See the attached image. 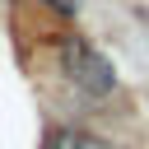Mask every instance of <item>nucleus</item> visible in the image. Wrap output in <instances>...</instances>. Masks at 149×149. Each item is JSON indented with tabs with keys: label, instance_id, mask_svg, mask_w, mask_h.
<instances>
[{
	"label": "nucleus",
	"instance_id": "1",
	"mask_svg": "<svg viewBox=\"0 0 149 149\" xmlns=\"http://www.w3.org/2000/svg\"><path fill=\"white\" fill-rule=\"evenodd\" d=\"M61 61H65V74L74 79L79 93H88V98H107V93H116V65H112L93 42H84V37H65Z\"/></svg>",
	"mask_w": 149,
	"mask_h": 149
},
{
	"label": "nucleus",
	"instance_id": "3",
	"mask_svg": "<svg viewBox=\"0 0 149 149\" xmlns=\"http://www.w3.org/2000/svg\"><path fill=\"white\" fill-rule=\"evenodd\" d=\"M42 5H47V9H56V14H65V19H70V14H79V0H42Z\"/></svg>",
	"mask_w": 149,
	"mask_h": 149
},
{
	"label": "nucleus",
	"instance_id": "2",
	"mask_svg": "<svg viewBox=\"0 0 149 149\" xmlns=\"http://www.w3.org/2000/svg\"><path fill=\"white\" fill-rule=\"evenodd\" d=\"M47 149H84V130H51L47 135Z\"/></svg>",
	"mask_w": 149,
	"mask_h": 149
},
{
	"label": "nucleus",
	"instance_id": "4",
	"mask_svg": "<svg viewBox=\"0 0 149 149\" xmlns=\"http://www.w3.org/2000/svg\"><path fill=\"white\" fill-rule=\"evenodd\" d=\"M84 149H121V144H107V140H98V135H84Z\"/></svg>",
	"mask_w": 149,
	"mask_h": 149
}]
</instances>
